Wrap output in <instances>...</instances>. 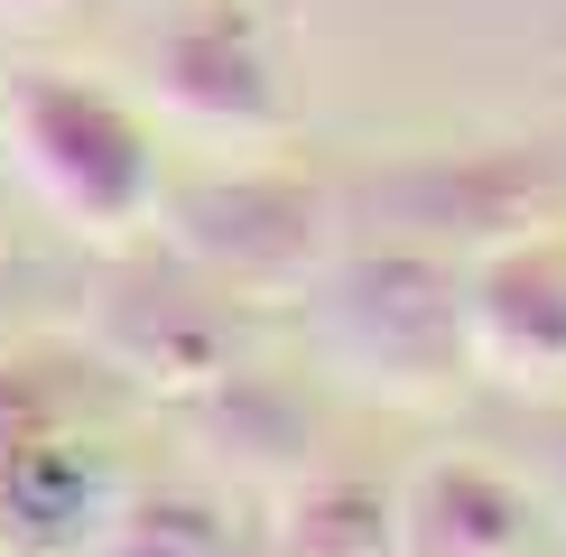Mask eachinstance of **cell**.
I'll use <instances>...</instances> for the list:
<instances>
[{
	"mask_svg": "<svg viewBox=\"0 0 566 557\" xmlns=\"http://www.w3.org/2000/svg\"><path fill=\"white\" fill-rule=\"evenodd\" d=\"M103 557H223V521L196 502H139V511H122Z\"/></svg>",
	"mask_w": 566,
	"mask_h": 557,
	"instance_id": "8",
	"label": "cell"
},
{
	"mask_svg": "<svg viewBox=\"0 0 566 557\" xmlns=\"http://www.w3.org/2000/svg\"><path fill=\"white\" fill-rule=\"evenodd\" d=\"M158 103L214 139H261L289 122V84H279L270 29L251 19V0H205L177 19L158 46Z\"/></svg>",
	"mask_w": 566,
	"mask_h": 557,
	"instance_id": "2",
	"label": "cell"
},
{
	"mask_svg": "<svg viewBox=\"0 0 566 557\" xmlns=\"http://www.w3.org/2000/svg\"><path fill=\"white\" fill-rule=\"evenodd\" d=\"M390 539L409 557H521L530 511H521V493H511L502 474H483V464H428V474L409 483V502H399Z\"/></svg>",
	"mask_w": 566,
	"mask_h": 557,
	"instance_id": "5",
	"label": "cell"
},
{
	"mask_svg": "<svg viewBox=\"0 0 566 557\" xmlns=\"http://www.w3.org/2000/svg\"><path fill=\"white\" fill-rule=\"evenodd\" d=\"M464 354L492 362L502 381L566 371V251L557 242H521L474 270V288H464Z\"/></svg>",
	"mask_w": 566,
	"mask_h": 557,
	"instance_id": "4",
	"label": "cell"
},
{
	"mask_svg": "<svg viewBox=\"0 0 566 557\" xmlns=\"http://www.w3.org/2000/svg\"><path fill=\"white\" fill-rule=\"evenodd\" d=\"M0 149L19 158V177L38 186V204H56L75 232H130L158 204V149L112 93L75 75L19 65L0 84Z\"/></svg>",
	"mask_w": 566,
	"mask_h": 557,
	"instance_id": "1",
	"label": "cell"
},
{
	"mask_svg": "<svg viewBox=\"0 0 566 557\" xmlns=\"http://www.w3.org/2000/svg\"><path fill=\"white\" fill-rule=\"evenodd\" d=\"M46 10H65V0H0V19H46Z\"/></svg>",
	"mask_w": 566,
	"mask_h": 557,
	"instance_id": "9",
	"label": "cell"
},
{
	"mask_svg": "<svg viewBox=\"0 0 566 557\" xmlns=\"http://www.w3.org/2000/svg\"><path fill=\"white\" fill-rule=\"evenodd\" d=\"M186 251L223 278H270L279 261L306 251V196L279 177H232L186 204Z\"/></svg>",
	"mask_w": 566,
	"mask_h": 557,
	"instance_id": "6",
	"label": "cell"
},
{
	"mask_svg": "<svg viewBox=\"0 0 566 557\" xmlns=\"http://www.w3.org/2000/svg\"><path fill=\"white\" fill-rule=\"evenodd\" d=\"M0 511H10L29 539H56V529H84L93 511V474L65 437H19L0 446Z\"/></svg>",
	"mask_w": 566,
	"mask_h": 557,
	"instance_id": "7",
	"label": "cell"
},
{
	"mask_svg": "<svg viewBox=\"0 0 566 557\" xmlns=\"http://www.w3.org/2000/svg\"><path fill=\"white\" fill-rule=\"evenodd\" d=\"M325 335L363 371H428V344L464 354V297H446L428 261H363L325 297Z\"/></svg>",
	"mask_w": 566,
	"mask_h": 557,
	"instance_id": "3",
	"label": "cell"
}]
</instances>
